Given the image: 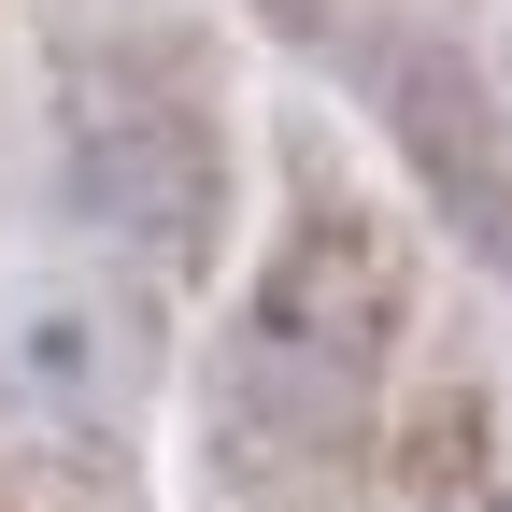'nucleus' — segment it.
Instances as JSON below:
<instances>
[{
  "mask_svg": "<svg viewBox=\"0 0 512 512\" xmlns=\"http://www.w3.org/2000/svg\"><path fill=\"white\" fill-rule=\"evenodd\" d=\"M384 342H399V256L356 214H313L256 256L242 328H228V413L256 441H342L384 384Z\"/></svg>",
  "mask_w": 512,
  "mask_h": 512,
  "instance_id": "nucleus-1",
  "label": "nucleus"
},
{
  "mask_svg": "<svg viewBox=\"0 0 512 512\" xmlns=\"http://www.w3.org/2000/svg\"><path fill=\"white\" fill-rule=\"evenodd\" d=\"M0 356H15V399L57 427V441H100L128 413V313L72 271H29L0 299Z\"/></svg>",
  "mask_w": 512,
  "mask_h": 512,
  "instance_id": "nucleus-2",
  "label": "nucleus"
},
{
  "mask_svg": "<svg viewBox=\"0 0 512 512\" xmlns=\"http://www.w3.org/2000/svg\"><path fill=\"white\" fill-rule=\"evenodd\" d=\"M427 512H498V498H427Z\"/></svg>",
  "mask_w": 512,
  "mask_h": 512,
  "instance_id": "nucleus-3",
  "label": "nucleus"
}]
</instances>
